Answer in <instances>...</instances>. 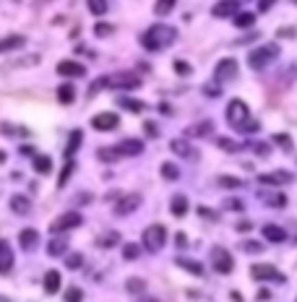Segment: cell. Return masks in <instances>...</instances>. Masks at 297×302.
<instances>
[{"label": "cell", "instance_id": "cell-1", "mask_svg": "<svg viewBox=\"0 0 297 302\" xmlns=\"http://www.w3.org/2000/svg\"><path fill=\"white\" fill-rule=\"evenodd\" d=\"M227 120H229V125L234 130H240V133H256L258 130V123L253 117H250V110H248V104L243 99H232L227 104Z\"/></svg>", "mask_w": 297, "mask_h": 302}, {"label": "cell", "instance_id": "cell-2", "mask_svg": "<svg viewBox=\"0 0 297 302\" xmlns=\"http://www.w3.org/2000/svg\"><path fill=\"white\" fill-rule=\"evenodd\" d=\"M175 37H177V32H175L172 26H167V24H154V26H149L146 32H144L141 44H144L146 50H151V52H159V50L169 47V44L175 42Z\"/></svg>", "mask_w": 297, "mask_h": 302}, {"label": "cell", "instance_id": "cell-3", "mask_svg": "<svg viewBox=\"0 0 297 302\" xmlns=\"http://www.w3.org/2000/svg\"><path fill=\"white\" fill-rule=\"evenodd\" d=\"M276 55H279L276 44H263V47H258L248 55V65H250V70H263Z\"/></svg>", "mask_w": 297, "mask_h": 302}, {"label": "cell", "instance_id": "cell-4", "mask_svg": "<svg viewBox=\"0 0 297 302\" xmlns=\"http://www.w3.org/2000/svg\"><path fill=\"white\" fill-rule=\"evenodd\" d=\"M164 240H167V230L162 224H151L144 230V248L149 250H159L164 245Z\"/></svg>", "mask_w": 297, "mask_h": 302}, {"label": "cell", "instance_id": "cell-5", "mask_svg": "<svg viewBox=\"0 0 297 302\" xmlns=\"http://www.w3.org/2000/svg\"><path fill=\"white\" fill-rule=\"evenodd\" d=\"M234 76H237V60H232V57L219 60L216 68H214V79H216L219 84H224V81H232Z\"/></svg>", "mask_w": 297, "mask_h": 302}, {"label": "cell", "instance_id": "cell-6", "mask_svg": "<svg viewBox=\"0 0 297 302\" xmlns=\"http://www.w3.org/2000/svg\"><path fill=\"white\" fill-rule=\"evenodd\" d=\"M81 221H84V216L78 214V211H66L63 216H57L52 221L50 230L52 232H66V230H73V226H81Z\"/></svg>", "mask_w": 297, "mask_h": 302}, {"label": "cell", "instance_id": "cell-7", "mask_svg": "<svg viewBox=\"0 0 297 302\" xmlns=\"http://www.w3.org/2000/svg\"><path fill=\"white\" fill-rule=\"evenodd\" d=\"M120 125V117L115 115V112H99V115H94L91 117V128L94 130H99V133H104V130H115Z\"/></svg>", "mask_w": 297, "mask_h": 302}, {"label": "cell", "instance_id": "cell-8", "mask_svg": "<svg viewBox=\"0 0 297 302\" xmlns=\"http://www.w3.org/2000/svg\"><path fill=\"white\" fill-rule=\"evenodd\" d=\"M211 263H214V268L219 271V274H229L232 271V255L224 250V248H214L211 250Z\"/></svg>", "mask_w": 297, "mask_h": 302}, {"label": "cell", "instance_id": "cell-9", "mask_svg": "<svg viewBox=\"0 0 297 302\" xmlns=\"http://www.w3.org/2000/svg\"><path fill=\"white\" fill-rule=\"evenodd\" d=\"M250 276H253L256 281H281V274L274 266H269V263L253 266V268H250Z\"/></svg>", "mask_w": 297, "mask_h": 302}, {"label": "cell", "instance_id": "cell-10", "mask_svg": "<svg viewBox=\"0 0 297 302\" xmlns=\"http://www.w3.org/2000/svg\"><path fill=\"white\" fill-rule=\"evenodd\" d=\"M57 73L60 76H68V79H81V76H86V68L81 63H76V60H60V63H57Z\"/></svg>", "mask_w": 297, "mask_h": 302}, {"label": "cell", "instance_id": "cell-11", "mask_svg": "<svg viewBox=\"0 0 297 302\" xmlns=\"http://www.w3.org/2000/svg\"><path fill=\"white\" fill-rule=\"evenodd\" d=\"M237 11H240L237 0H224V3H214V6H211V13H214L216 19H229V16H234Z\"/></svg>", "mask_w": 297, "mask_h": 302}, {"label": "cell", "instance_id": "cell-12", "mask_svg": "<svg viewBox=\"0 0 297 302\" xmlns=\"http://www.w3.org/2000/svg\"><path fill=\"white\" fill-rule=\"evenodd\" d=\"M141 206V195L138 193H131V195H125V198H120V203L115 206V214L117 216H125V214H131V211H136Z\"/></svg>", "mask_w": 297, "mask_h": 302}, {"label": "cell", "instance_id": "cell-13", "mask_svg": "<svg viewBox=\"0 0 297 302\" xmlns=\"http://www.w3.org/2000/svg\"><path fill=\"white\" fill-rule=\"evenodd\" d=\"M292 180H294V177H292L289 172L276 170V172H269V175H261L258 183H263V185H289Z\"/></svg>", "mask_w": 297, "mask_h": 302}, {"label": "cell", "instance_id": "cell-14", "mask_svg": "<svg viewBox=\"0 0 297 302\" xmlns=\"http://www.w3.org/2000/svg\"><path fill=\"white\" fill-rule=\"evenodd\" d=\"M115 148L120 151V157H138L141 151H144V143H141L138 138H125V141H120Z\"/></svg>", "mask_w": 297, "mask_h": 302}, {"label": "cell", "instance_id": "cell-15", "mask_svg": "<svg viewBox=\"0 0 297 302\" xmlns=\"http://www.w3.org/2000/svg\"><path fill=\"white\" fill-rule=\"evenodd\" d=\"M37 243H39V232H37V230L26 226V230H21V232H19V245H21V248L31 250V248H37Z\"/></svg>", "mask_w": 297, "mask_h": 302}, {"label": "cell", "instance_id": "cell-16", "mask_svg": "<svg viewBox=\"0 0 297 302\" xmlns=\"http://www.w3.org/2000/svg\"><path fill=\"white\" fill-rule=\"evenodd\" d=\"M214 133V123H209V120H201V123L185 128V135H191V138H201V135H211Z\"/></svg>", "mask_w": 297, "mask_h": 302}, {"label": "cell", "instance_id": "cell-17", "mask_svg": "<svg viewBox=\"0 0 297 302\" xmlns=\"http://www.w3.org/2000/svg\"><path fill=\"white\" fill-rule=\"evenodd\" d=\"M24 44H26V39H24L21 34H11V37H3V39H0V52H13V50L24 47Z\"/></svg>", "mask_w": 297, "mask_h": 302}, {"label": "cell", "instance_id": "cell-18", "mask_svg": "<svg viewBox=\"0 0 297 302\" xmlns=\"http://www.w3.org/2000/svg\"><path fill=\"white\" fill-rule=\"evenodd\" d=\"M263 237L269 240V243H284L287 232L281 230V226H276V224H266V226H263Z\"/></svg>", "mask_w": 297, "mask_h": 302}, {"label": "cell", "instance_id": "cell-19", "mask_svg": "<svg viewBox=\"0 0 297 302\" xmlns=\"http://www.w3.org/2000/svg\"><path fill=\"white\" fill-rule=\"evenodd\" d=\"M13 268V253L6 243H0V274H11Z\"/></svg>", "mask_w": 297, "mask_h": 302}, {"label": "cell", "instance_id": "cell-20", "mask_svg": "<svg viewBox=\"0 0 297 302\" xmlns=\"http://www.w3.org/2000/svg\"><path fill=\"white\" fill-rule=\"evenodd\" d=\"M169 148L175 151L177 157H188V159H196V157H198L196 151H193L191 146H188V143H185L183 138H175V141H169Z\"/></svg>", "mask_w": 297, "mask_h": 302}, {"label": "cell", "instance_id": "cell-21", "mask_svg": "<svg viewBox=\"0 0 297 302\" xmlns=\"http://www.w3.org/2000/svg\"><path fill=\"white\" fill-rule=\"evenodd\" d=\"M109 84L120 86V89H138V86H141V81L136 79V76H125V73L115 76V79H109Z\"/></svg>", "mask_w": 297, "mask_h": 302}, {"label": "cell", "instance_id": "cell-22", "mask_svg": "<svg viewBox=\"0 0 297 302\" xmlns=\"http://www.w3.org/2000/svg\"><path fill=\"white\" fill-rule=\"evenodd\" d=\"M117 107L120 110H128V112H144V102L133 99V97H120L117 99Z\"/></svg>", "mask_w": 297, "mask_h": 302}, {"label": "cell", "instance_id": "cell-23", "mask_svg": "<svg viewBox=\"0 0 297 302\" xmlns=\"http://www.w3.org/2000/svg\"><path fill=\"white\" fill-rule=\"evenodd\" d=\"M57 289H60V274H57V271H47V274H44V292L55 294Z\"/></svg>", "mask_w": 297, "mask_h": 302}, {"label": "cell", "instance_id": "cell-24", "mask_svg": "<svg viewBox=\"0 0 297 302\" xmlns=\"http://www.w3.org/2000/svg\"><path fill=\"white\" fill-rule=\"evenodd\" d=\"M169 208H172V214H175V216H185L188 214V198H185V195H175L172 203H169Z\"/></svg>", "mask_w": 297, "mask_h": 302}, {"label": "cell", "instance_id": "cell-25", "mask_svg": "<svg viewBox=\"0 0 297 302\" xmlns=\"http://www.w3.org/2000/svg\"><path fill=\"white\" fill-rule=\"evenodd\" d=\"M11 208H13V214H29V198L26 195H13Z\"/></svg>", "mask_w": 297, "mask_h": 302}, {"label": "cell", "instance_id": "cell-26", "mask_svg": "<svg viewBox=\"0 0 297 302\" xmlns=\"http://www.w3.org/2000/svg\"><path fill=\"white\" fill-rule=\"evenodd\" d=\"M216 183L222 185V188H229V190L243 188V180H240V177H232V175H219V177H216Z\"/></svg>", "mask_w": 297, "mask_h": 302}, {"label": "cell", "instance_id": "cell-27", "mask_svg": "<svg viewBox=\"0 0 297 302\" xmlns=\"http://www.w3.org/2000/svg\"><path fill=\"white\" fill-rule=\"evenodd\" d=\"M52 170V159L50 157H34V172L37 175H47Z\"/></svg>", "mask_w": 297, "mask_h": 302}, {"label": "cell", "instance_id": "cell-28", "mask_svg": "<svg viewBox=\"0 0 297 302\" xmlns=\"http://www.w3.org/2000/svg\"><path fill=\"white\" fill-rule=\"evenodd\" d=\"M73 97H76V89H73L71 84H63V86L57 89V99H60L63 104H71Z\"/></svg>", "mask_w": 297, "mask_h": 302}, {"label": "cell", "instance_id": "cell-29", "mask_svg": "<svg viewBox=\"0 0 297 302\" xmlns=\"http://www.w3.org/2000/svg\"><path fill=\"white\" fill-rule=\"evenodd\" d=\"M177 266H183L185 271H191L193 276H203V266L198 261H185V258H177Z\"/></svg>", "mask_w": 297, "mask_h": 302}, {"label": "cell", "instance_id": "cell-30", "mask_svg": "<svg viewBox=\"0 0 297 302\" xmlns=\"http://www.w3.org/2000/svg\"><path fill=\"white\" fill-rule=\"evenodd\" d=\"M117 240H120L117 232H104V235L97 240V248H112V245H117Z\"/></svg>", "mask_w": 297, "mask_h": 302}, {"label": "cell", "instance_id": "cell-31", "mask_svg": "<svg viewBox=\"0 0 297 302\" xmlns=\"http://www.w3.org/2000/svg\"><path fill=\"white\" fill-rule=\"evenodd\" d=\"M125 289H128L131 294H141V292L146 289V281H144V279H136V276H133V279H128V281H125Z\"/></svg>", "mask_w": 297, "mask_h": 302}, {"label": "cell", "instance_id": "cell-32", "mask_svg": "<svg viewBox=\"0 0 297 302\" xmlns=\"http://www.w3.org/2000/svg\"><path fill=\"white\" fill-rule=\"evenodd\" d=\"M109 86H112V84H109V79H107V76H99V79H97V81H94V84L89 86V97L99 94L102 89H109Z\"/></svg>", "mask_w": 297, "mask_h": 302}, {"label": "cell", "instance_id": "cell-33", "mask_svg": "<svg viewBox=\"0 0 297 302\" xmlns=\"http://www.w3.org/2000/svg\"><path fill=\"white\" fill-rule=\"evenodd\" d=\"M78 146H81V130H73V133H71V138H68V148H66V154H68V157H71V154H76Z\"/></svg>", "mask_w": 297, "mask_h": 302}, {"label": "cell", "instance_id": "cell-34", "mask_svg": "<svg viewBox=\"0 0 297 302\" xmlns=\"http://www.w3.org/2000/svg\"><path fill=\"white\" fill-rule=\"evenodd\" d=\"M97 157H99V162H117L120 159V151L117 148H99Z\"/></svg>", "mask_w": 297, "mask_h": 302}, {"label": "cell", "instance_id": "cell-35", "mask_svg": "<svg viewBox=\"0 0 297 302\" xmlns=\"http://www.w3.org/2000/svg\"><path fill=\"white\" fill-rule=\"evenodd\" d=\"M234 24H237L240 29H248V26L256 24V16L253 13H237V16H234Z\"/></svg>", "mask_w": 297, "mask_h": 302}, {"label": "cell", "instance_id": "cell-36", "mask_svg": "<svg viewBox=\"0 0 297 302\" xmlns=\"http://www.w3.org/2000/svg\"><path fill=\"white\" fill-rule=\"evenodd\" d=\"M66 248H68L66 240H52L50 248H47V253H50V255H66Z\"/></svg>", "mask_w": 297, "mask_h": 302}, {"label": "cell", "instance_id": "cell-37", "mask_svg": "<svg viewBox=\"0 0 297 302\" xmlns=\"http://www.w3.org/2000/svg\"><path fill=\"white\" fill-rule=\"evenodd\" d=\"M81 266H84V255L81 253H71L68 258H66V268H71V271L81 268Z\"/></svg>", "mask_w": 297, "mask_h": 302}, {"label": "cell", "instance_id": "cell-38", "mask_svg": "<svg viewBox=\"0 0 297 302\" xmlns=\"http://www.w3.org/2000/svg\"><path fill=\"white\" fill-rule=\"evenodd\" d=\"M172 8H175L172 0H159V3H154V13H156V16H167Z\"/></svg>", "mask_w": 297, "mask_h": 302}, {"label": "cell", "instance_id": "cell-39", "mask_svg": "<svg viewBox=\"0 0 297 302\" xmlns=\"http://www.w3.org/2000/svg\"><path fill=\"white\" fill-rule=\"evenodd\" d=\"M266 201H269L274 208H281V206H287V195H281V193H274V195H263Z\"/></svg>", "mask_w": 297, "mask_h": 302}, {"label": "cell", "instance_id": "cell-40", "mask_svg": "<svg viewBox=\"0 0 297 302\" xmlns=\"http://www.w3.org/2000/svg\"><path fill=\"white\" fill-rule=\"evenodd\" d=\"M138 253H141V250H138V245L128 243V245L123 248V258H125V261H136V258H138Z\"/></svg>", "mask_w": 297, "mask_h": 302}, {"label": "cell", "instance_id": "cell-41", "mask_svg": "<svg viewBox=\"0 0 297 302\" xmlns=\"http://www.w3.org/2000/svg\"><path fill=\"white\" fill-rule=\"evenodd\" d=\"M89 11L94 16H104L107 13V3H99V0H89Z\"/></svg>", "mask_w": 297, "mask_h": 302}, {"label": "cell", "instance_id": "cell-42", "mask_svg": "<svg viewBox=\"0 0 297 302\" xmlns=\"http://www.w3.org/2000/svg\"><path fill=\"white\" fill-rule=\"evenodd\" d=\"M84 299V292L78 289V286H71V289H66V302H81Z\"/></svg>", "mask_w": 297, "mask_h": 302}, {"label": "cell", "instance_id": "cell-43", "mask_svg": "<svg viewBox=\"0 0 297 302\" xmlns=\"http://www.w3.org/2000/svg\"><path fill=\"white\" fill-rule=\"evenodd\" d=\"M177 167H175V164H162V177L164 180H177Z\"/></svg>", "mask_w": 297, "mask_h": 302}, {"label": "cell", "instance_id": "cell-44", "mask_svg": "<svg viewBox=\"0 0 297 302\" xmlns=\"http://www.w3.org/2000/svg\"><path fill=\"white\" fill-rule=\"evenodd\" d=\"M71 172H73V159H68V162H66V167H63V172H60V183H57L60 188H63V185L68 183V177H71Z\"/></svg>", "mask_w": 297, "mask_h": 302}, {"label": "cell", "instance_id": "cell-45", "mask_svg": "<svg viewBox=\"0 0 297 302\" xmlns=\"http://www.w3.org/2000/svg\"><path fill=\"white\" fill-rule=\"evenodd\" d=\"M216 143H219V148H224V151H232V154H234V151H240V148H243L240 143H234V141H229V138H219Z\"/></svg>", "mask_w": 297, "mask_h": 302}, {"label": "cell", "instance_id": "cell-46", "mask_svg": "<svg viewBox=\"0 0 297 302\" xmlns=\"http://www.w3.org/2000/svg\"><path fill=\"white\" fill-rule=\"evenodd\" d=\"M240 248H243L245 253H261V250H263V245H261V243H256V240H245V243H243Z\"/></svg>", "mask_w": 297, "mask_h": 302}, {"label": "cell", "instance_id": "cell-47", "mask_svg": "<svg viewBox=\"0 0 297 302\" xmlns=\"http://www.w3.org/2000/svg\"><path fill=\"white\" fill-rule=\"evenodd\" d=\"M94 34H97V37H109V34H112V26H109V24H97V26H94Z\"/></svg>", "mask_w": 297, "mask_h": 302}, {"label": "cell", "instance_id": "cell-48", "mask_svg": "<svg viewBox=\"0 0 297 302\" xmlns=\"http://www.w3.org/2000/svg\"><path fill=\"white\" fill-rule=\"evenodd\" d=\"M222 206H224L227 211H243V201H237V198H227Z\"/></svg>", "mask_w": 297, "mask_h": 302}, {"label": "cell", "instance_id": "cell-49", "mask_svg": "<svg viewBox=\"0 0 297 302\" xmlns=\"http://www.w3.org/2000/svg\"><path fill=\"white\" fill-rule=\"evenodd\" d=\"M274 141H276L281 148H284V151H289V148H292V141H289V135H281V133H279V135H274Z\"/></svg>", "mask_w": 297, "mask_h": 302}, {"label": "cell", "instance_id": "cell-50", "mask_svg": "<svg viewBox=\"0 0 297 302\" xmlns=\"http://www.w3.org/2000/svg\"><path fill=\"white\" fill-rule=\"evenodd\" d=\"M175 70H177L180 76H188V73H191V65L183 63V60H177V63H175Z\"/></svg>", "mask_w": 297, "mask_h": 302}, {"label": "cell", "instance_id": "cell-51", "mask_svg": "<svg viewBox=\"0 0 297 302\" xmlns=\"http://www.w3.org/2000/svg\"><path fill=\"white\" fill-rule=\"evenodd\" d=\"M253 148L258 151V154H269V143H263V141H256Z\"/></svg>", "mask_w": 297, "mask_h": 302}, {"label": "cell", "instance_id": "cell-52", "mask_svg": "<svg viewBox=\"0 0 297 302\" xmlns=\"http://www.w3.org/2000/svg\"><path fill=\"white\" fill-rule=\"evenodd\" d=\"M91 198H94V195H91V193H81V195H78V198H76V201H78V203H91Z\"/></svg>", "mask_w": 297, "mask_h": 302}, {"label": "cell", "instance_id": "cell-53", "mask_svg": "<svg viewBox=\"0 0 297 302\" xmlns=\"http://www.w3.org/2000/svg\"><path fill=\"white\" fill-rule=\"evenodd\" d=\"M250 230H253V224H250V221H240L237 224V232H250Z\"/></svg>", "mask_w": 297, "mask_h": 302}, {"label": "cell", "instance_id": "cell-54", "mask_svg": "<svg viewBox=\"0 0 297 302\" xmlns=\"http://www.w3.org/2000/svg\"><path fill=\"white\" fill-rule=\"evenodd\" d=\"M279 37H294V29H279Z\"/></svg>", "mask_w": 297, "mask_h": 302}, {"label": "cell", "instance_id": "cell-55", "mask_svg": "<svg viewBox=\"0 0 297 302\" xmlns=\"http://www.w3.org/2000/svg\"><path fill=\"white\" fill-rule=\"evenodd\" d=\"M144 130H146L149 135H156V125H151V123H146V125H144Z\"/></svg>", "mask_w": 297, "mask_h": 302}, {"label": "cell", "instance_id": "cell-56", "mask_svg": "<svg viewBox=\"0 0 297 302\" xmlns=\"http://www.w3.org/2000/svg\"><path fill=\"white\" fill-rule=\"evenodd\" d=\"M177 245H180V248H185V245H188V240H185V235H177Z\"/></svg>", "mask_w": 297, "mask_h": 302}, {"label": "cell", "instance_id": "cell-57", "mask_svg": "<svg viewBox=\"0 0 297 302\" xmlns=\"http://www.w3.org/2000/svg\"><path fill=\"white\" fill-rule=\"evenodd\" d=\"M203 92H206V94H211V97H216V94H219V89H211V86H206Z\"/></svg>", "mask_w": 297, "mask_h": 302}, {"label": "cell", "instance_id": "cell-58", "mask_svg": "<svg viewBox=\"0 0 297 302\" xmlns=\"http://www.w3.org/2000/svg\"><path fill=\"white\" fill-rule=\"evenodd\" d=\"M19 151H21V154H34V148H31V146H21Z\"/></svg>", "mask_w": 297, "mask_h": 302}, {"label": "cell", "instance_id": "cell-59", "mask_svg": "<svg viewBox=\"0 0 297 302\" xmlns=\"http://www.w3.org/2000/svg\"><path fill=\"white\" fill-rule=\"evenodd\" d=\"M138 302H159V299H154V297H144V299H138Z\"/></svg>", "mask_w": 297, "mask_h": 302}, {"label": "cell", "instance_id": "cell-60", "mask_svg": "<svg viewBox=\"0 0 297 302\" xmlns=\"http://www.w3.org/2000/svg\"><path fill=\"white\" fill-rule=\"evenodd\" d=\"M3 162H6V151H3V148H0V164H3Z\"/></svg>", "mask_w": 297, "mask_h": 302}]
</instances>
